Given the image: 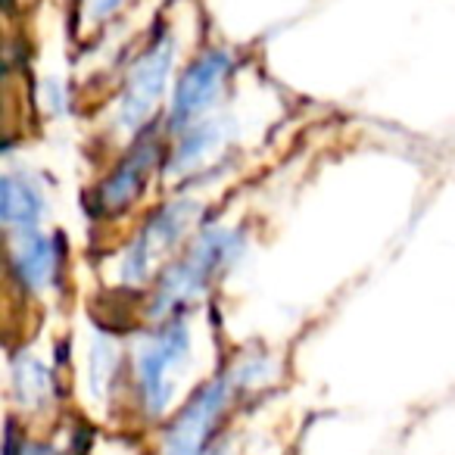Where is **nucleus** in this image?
Returning <instances> with one entry per match:
<instances>
[{
    "instance_id": "nucleus-8",
    "label": "nucleus",
    "mask_w": 455,
    "mask_h": 455,
    "mask_svg": "<svg viewBox=\"0 0 455 455\" xmlns=\"http://www.w3.org/2000/svg\"><path fill=\"white\" fill-rule=\"evenodd\" d=\"M153 153H156V144H153V140L150 144H138V150L125 159V165H122V169L116 172L107 184H103V190H100L103 206L119 209V206H125L134 194H138V188L144 184L147 169L153 165Z\"/></svg>"
},
{
    "instance_id": "nucleus-9",
    "label": "nucleus",
    "mask_w": 455,
    "mask_h": 455,
    "mask_svg": "<svg viewBox=\"0 0 455 455\" xmlns=\"http://www.w3.org/2000/svg\"><path fill=\"white\" fill-rule=\"evenodd\" d=\"M41 209H44V200L41 194L32 188L28 181H16L13 175L4 178V196H0V212H4V221L10 228H20L22 235H32L35 221H38Z\"/></svg>"
},
{
    "instance_id": "nucleus-6",
    "label": "nucleus",
    "mask_w": 455,
    "mask_h": 455,
    "mask_svg": "<svg viewBox=\"0 0 455 455\" xmlns=\"http://www.w3.org/2000/svg\"><path fill=\"white\" fill-rule=\"evenodd\" d=\"M60 266V247H53L47 237L22 235V243L13 247V275L28 291H41L51 284Z\"/></svg>"
},
{
    "instance_id": "nucleus-1",
    "label": "nucleus",
    "mask_w": 455,
    "mask_h": 455,
    "mask_svg": "<svg viewBox=\"0 0 455 455\" xmlns=\"http://www.w3.org/2000/svg\"><path fill=\"white\" fill-rule=\"evenodd\" d=\"M272 362L266 355H247L235 368L206 380L163 430L156 455H206L219 443V427L237 396L272 380Z\"/></svg>"
},
{
    "instance_id": "nucleus-12",
    "label": "nucleus",
    "mask_w": 455,
    "mask_h": 455,
    "mask_svg": "<svg viewBox=\"0 0 455 455\" xmlns=\"http://www.w3.org/2000/svg\"><path fill=\"white\" fill-rule=\"evenodd\" d=\"M119 4L122 0H91V16H94V20H103V16L113 13Z\"/></svg>"
},
{
    "instance_id": "nucleus-10",
    "label": "nucleus",
    "mask_w": 455,
    "mask_h": 455,
    "mask_svg": "<svg viewBox=\"0 0 455 455\" xmlns=\"http://www.w3.org/2000/svg\"><path fill=\"white\" fill-rule=\"evenodd\" d=\"M219 144H225V122H203V125L190 128V134H184L175 156H172V175L194 172Z\"/></svg>"
},
{
    "instance_id": "nucleus-7",
    "label": "nucleus",
    "mask_w": 455,
    "mask_h": 455,
    "mask_svg": "<svg viewBox=\"0 0 455 455\" xmlns=\"http://www.w3.org/2000/svg\"><path fill=\"white\" fill-rule=\"evenodd\" d=\"M13 393L20 399L22 409H47L53 403V393H57V384H53V371L32 353H20L13 359Z\"/></svg>"
},
{
    "instance_id": "nucleus-11",
    "label": "nucleus",
    "mask_w": 455,
    "mask_h": 455,
    "mask_svg": "<svg viewBox=\"0 0 455 455\" xmlns=\"http://www.w3.org/2000/svg\"><path fill=\"white\" fill-rule=\"evenodd\" d=\"M116 371H119V349L109 337L100 334L94 340V349H91V390H94L97 399L109 393Z\"/></svg>"
},
{
    "instance_id": "nucleus-4",
    "label": "nucleus",
    "mask_w": 455,
    "mask_h": 455,
    "mask_svg": "<svg viewBox=\"0 0 455 455\" xmlns=\"http://www.w3.org/2000/svg\"><path fill=\"white\" fill-rule=\"evenodd\" d=\"M169 72H172V44L169 41H156L134 63V69L128 72V84H125V94H122V109H119L122 125L125 128L144 125V119L153 113L156 100L163 97Z\"/></svg>"
},
{
    "instance_id": "nucleus-2",
    "label": "nucleus",
    "mask_w": 455,
    "mask_h": 455,
    "mask_svg": "<svg viewBox=\"0 0 455 455\" xmlns=\"http://www.w3.org/2000/svg\"><path fill=\"white\" fill-rule=\"evenodd\" d=\"M190 362V328L181 318H169L134 353V396L144 418L159 421L175 403L178 380Z\"/></svg>"
},
{
    "instance_id": "nucleus-5",
    "label": "nucleus",
    "mask_w": 455,
    "mask_h": 455,
    "mask_svg": "<svg viewBox=\"0 0 455 455\" xmlns=\"http://www.w3.org/2000/svg\"><path fill=\"white\" fill-rule=\"evenodd\" d=\"M228 72H231V53L228 51H212L203 60H196L178 82L175 100H172V128L190 125L196 116L206 113L225 84Z\"/></svg>"
},
{
    "instance_id": "nucleus-13",
    "label": "nucleus",
    "mask_w": 455,
    "mask_h": 455,
    "mask_svg": "<svg viewBox=\"0 0 455 455\" xmlns=\"http://www.w3.org/2000/svg\"><path fill=\"white\" fill-rule=\"evenodd\" d=\"M206 455H241V452H237V449H235V446H231V443L219 440V443H215V446H212V449H209V452H206Z\"/></svg>"
},
{
    "instance_id": "nucleus-3",
    "label": "nucleus",
    "mask_w": 455,
    "mask_h": 455,
    "mask_svg": "<svg viewBox=\"0 0 455 455\" xmlns=\"http://www.w3.org/2000/svg\"><path fill=\"white\" fill-rule=\"evenodd\" d=\"M237 253V237L231 231H209L169 275H165L163 287L156 293V306L153 315H169L178 306L190 303L206 291V281L215 275V268L228 266L231 256Z\"/></svg>"
}]
</instances>
